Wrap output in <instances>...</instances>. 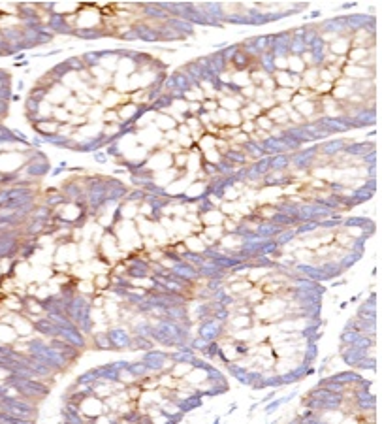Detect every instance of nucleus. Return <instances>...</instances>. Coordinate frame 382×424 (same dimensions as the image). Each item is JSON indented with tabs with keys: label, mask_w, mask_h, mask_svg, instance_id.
I'll return each instance as SVG.
<instances>
[{
	"label": "nucleus",
	"mask_w": 382,
	"mask_h": 424,
	"mask_svg": "<svg viewBox=\"0 0 382 424\" xmlns=\"http://www.w3.org/2000/svg\"><path fill=\"white\" fill-rule=\"evenodd\" d=\"M156 125H158V128H162V130H172V128L175 126V121H173L172 117L160 115V117L156 119Z\"/></svg>",
	"instance_id": "obj_1"
},
{
	"label": "nucleus",
	"mask_w": 382,
	"mask_h": 424,
	"mask_svg": "<svg viewBox=\"0 0 382 424\" xmlns=\"http://www.w3.org/2000/svg\"><path fill=\"white\" fill-rule=\"evenodd\" d=\"M297 111H299V113H311V111H312V104L303 100V104L297 106Z\"/></svg>",
	"instance_id": "obj_5"
},
{
	"label": "nucleus",
	"mask_w": 382,
	"mask_h": 424,
	"mask_svg": "<svg viewBox=\"0 0 382 424\" xmlns=\"http://www.w3.org/2000/svg\"><path fill=\"white\" fill-rule=\"evenodd\" d=\"M205 110L215 111V110H216V104H215V102H207V104H205Z\"/></svg>",
	"instance_id": "obj_19"
},
{
	"label": "nucleus",
	"mask_w": 382,
	"mask_h": 424,
	"mask_svg": "<svg viewBox=\"0 0 382 424\" xmlns=\"http://www.w3.org/2000/svg\"><path fill=\"white\" fill-rule=\"evenodd\" d=\"M277 81H279L281 85H284V87L292 83V79H290V77L286 76V72H279V74H277Z\"/></svg>",
	"instance_id": "obj_6"
},
{
	"label": "nucleus",
	"mask_w": 382,
	"mask_h": 424,
	"mask_svg": "<svg viewBox=\"0 0 382 424\" xmlns=\"http://www.w3.org/2000/svg\"><path fill=\"white\" fill-rule=\"evenodd\" d=\"M277 66H279V68H286V66H288V62H286V61H283V59H279V61H277Z\"/></svg>",
	"instance_id": "obj_23"
},
{
	"label": "nucleus",
	"mask_w": 382,
	"mask_h": 424,
	"mask_svg": "<svg viewBox=\"0 0 382 424\" xmlns=\"http://www.w3.org/2000/svg\"><path fill=\"white\" fill-rule=\"evenodd\" d=\"M2 338H4V341H12L15 338V334L10 328H0V339H2Z\"/></svg>",
	"instance_id": "obj_4"
},
{
	"label": "nucleus",
	"mask_w": 382,
	"mask_h": 424,
	"mask_svg": "<svg viewBox=\"0 0 382 424\" xmlns=\"http://www.w3.org/2000/svg\"><path fill=\"white\" fill-rule=\"evenodd\" d=\"M222 104L226 106L228 110H235V108H239L237 102H235V100H232V98H230V100H228V98H224V100H222Z\"/></svg>",
	"instance_id": "obj_9"
},
{
	"label": "nucleus",
	"mask_w": 382,
	"mask_h": 424,
	"mask_svg": "<svg viewBox=\"0 0 382 424\" xmlns=\"http://www.w3.org/2000/svg\"><path fill=\"white\" fill-rule=\"evenodd\" d=\"M258 123H260V126H262V128H269V126H271V121H269V119H265V117H262Z\"/></svg>",
	"instance_id": "obj_17"
},
{
	"label": "nucleus",
	"mask_w": 382,
	"mask_h": 424,
	"mask_svg": "<svg viewBox=\"0 0 382 424\" xmlns=\"http://www.w3.org/2000/svg\"><path fill=\"white\" fill-rule=\"evenodd\" d=\"M290 96H292V91H290V89H288V91H286V89H281L279 94H277L279 100H290Z\"/></svg>",
	"instance_id": "obj_8"
},
{
	"label": "nucleus",
	"mask_w": 382,
	"mask_h": 424,
	"mask_svg": "<svg viewBox=\"0 0 382 424\" xmlns=\"http://www.w3.org/2000/svg\"><path fill=\"white\" fill-rule=\"evenodd\" d=\"M83 411L89 413V415H98V413H100V403H98L96 400H87V402L83 403Z\"/></svg>",
	"instance_id": "obj_2"
},
{
	"label": "nucleus",
	"mask_w": 382,
	"mask_h": 424,
	"mask_svg": "<svg viewBox=\"0 0 382 424\" xmlns=\"http://www.w3.org/2000/svg\"><path fill=\"white\" fill-rule=\"evenodd\" d=\"M322 79H324V81H331V79H335V77L331 76V72H326V70H324V72H322Z\"/></svg>",
	"instance_id": "obj_18"
},
{
	"label": "nucleus",
	"mask_w": 382,
	"mask_h": 424,
	"mask_svg": "<svg viewBox=\"0 0 382 424\" xmlns=\"http://www.w3.org/2000/svg\"><path fill=\"white\" fill-rule=\"evenodd\" d=\"M203 87H205V94H207V96H213V94H215V92H213V89H211V85H209V83H205V85H203Z\"/></svg>",
	"instance_id": "obj_21"
},
{
	"label": "nucleus",
	"mask_w": 382,
	"mask_h": 424,
	"mask_svg": "<svg viewBox=\"0 0 382 424\" xmlns=\"http://www.w3.org/2000/svg\"><path fill=\"white\" fill-rule=\"evenodd\" d=\"M220 219H222V217L218 215V213H213V215H205V221H207V223H218Z\"/></svg>",
	"instance_id": "obj_14"
},
{
	"label": "nucleus",
	"mask_w": 382,
	"mask_h": 424,
	"mask_svg": "<svg viewBox=\"0 0 382 424\" xmlns=\"http://www.w3.org/2000/svg\"><path fill=\"white\" fill-rule=\"evenodd\" d=\"M207 234L211 238H218V236H220V230H218V226H209L207 228Z\"/></svg>",
	"instance_id": "obj_13"
},
{
	"label": "nucleus",
	"mask_w": 382,
	"mask_h": 424,
	"mask_svg": "<svg viewBox=\"0 0 382 424\" xmlns=\"http://www.w3.org/2000/svg\"><path fill=\"white\" fill-rule=\"evenodd\" d=\"M346 94H350L348 89H335V91H333V96H335V98H343V96H346Z\"/></svg>",
	"instance_id": "obj_12"
},
{
	"label": "nucleus",
	"mask_w": 382,
	"mask_h": 424,
	"mask_svg": "<svg viewBox=\"0 0 382 424\" xmlns=\"http://www.w3.org/2000/svg\"><path fill=\"white\" fill-rule=\"evenodd\" d=\"M226 228H228V230H234V223H232V221H226Z\"/></svg>",
	"instance_id": "obj_25"
},
{
	"label": "nucleus",
	"mask_w": 382,
	"mask_h": 424,
	"mask_svg": "<svg viewBox=\"0 0 382 424\" xmlns=\"http://www.w3.org/2000/svg\"><path fill=\"white\" fill-rule=\"evenodd\" d=\"M188 247L190 249H201V241L196 238H188Z\"/></svg>",
	"instance_id": "obj_11"
},
{
	"label": "nucleus",
	"mask_w": 382,
	"mask_h": 424,
	"mask_svg": "<svg viewBox=\"0 0 382 424\" xmlns=\"http://www.w3.org/2000/svg\"><path fill=\"white\" fill-rule=\"evenodd\" d=\"M105 119H109V121H115V119H117V113H113V111H107V113H105Z\"/></svg>",
	"instance_id": "obj_22"
},
{
	"label": "nucleus",
	"mask_w": 382,
	"mask_h": 424,
	"mask_svg": "<svg viewBox=\"0 0 382 424\" xmlns=\"http://www.w3.org/2000/svg\"><path fill=\"white\" fill-rule=\"evenodd\" d=\"M316 74H318L316 70H309V72L305 74V81H307L309 85H316V83H314V77H316Z\"/></svg>",
	"instance_id": "obj_7"
},
{
	"label": "nucleus",
	"mask_w": 382,
	"mask_h": 424,
	"mask_svg": "<svg viewBox=\"0 0 382 424\" xmlns=\"http://www.w3.org/2000/svg\"><path fill=\"white\" fill-rule=\"evenodd\" d=\"M252 94H254V89H252V87L245 89V96H252Z\"/></svg>",
	"instance_id": "obj_24"
},
{
	"label": "nucleus",
	"mask_w": 382,
	"mask_h": 424,
	"mask_svg": "<svg viewBox=\"0 0 382 424\" xmlns=\"http://www.w3.org/2000/svg\"><path fill=\"white\" fill-rule=\"evenodd\" d=\"M188 369H190V366H177V373H185Z\"/></svg>",
	"instance_id": "obj_20"
},
{
	"label": "nucleus",
	"mask_w": 382,
	"mask_h": 424,
	"mask_svg": "<svg viewBox=\"0 0 382 424\" xmlns=\"http://www.w3.org/2000/svg\"><path fill=\"white\" fill-rule=\"evenodd\" d=\"M132 113H134V106H126V110L121 111V117H130Z\"/></svg>",
	"instance_id": "obj_16"
},
{
	"label": "nucleus",
	"mask_w": 382,
	"mask_h": 424,
	"mask_svg": "<svg viewBox=\"0 0 382 424\" xmlns=\"http://www.w3.org/2000/svg\"><path fill=\"white\" fill-rule=\"evenodd\" d=\"M252 128H254V126H252L250 123H245V130H252Z\"/></svg>",
	"instance_id": "obj_26"
},
{
	"label": "nucleus",
	"mask_w": 382,
	"mask_h": 424,
	"mask_svg": "<svg viewBox=\"0 0 382 424\" xmlns=\"http://www.w3.org/2000/svg\"><path fill=\"white\" fill-rule=\"evenodd\" d=\"M288 66H292V68H294V70H297V72L303 68V64H299V61H297V59H292V62H288Z\"/></svg>",
	"instance_id": "obj_15"
},
{
	"label": "nucleus",
	"mask_w": 382,
	"mask_h": 424,
	"mask_svg": "<svg viewBox=\"0 0 382 424\" xmlns=\"http://www.w3.org/2000/svg\"><path fill=\"white\" fill-rule=\"evenodd\" d=\"M186 98L188 100H200L201 98V91H188L186 92Z\"/></svg>",
	"instance_id": "obj_10"
},
{
	"label": "nucleus",
	"mask_w": 382,
	"mask_h": 424,
	"mask_svg": "<svg viewBox=\"0 0 382 424\" xmlns=\"http://www.w3.org/2000/svg\"><path fill=\"white\" fill-rule=\"evenodd\" d=\"M346 45H348V40H341V42H335L333 45H331V49L335 51V53H345L346 51Z\"/></svg>",
	"instance_id": "obj_3"
}]
</instances>
